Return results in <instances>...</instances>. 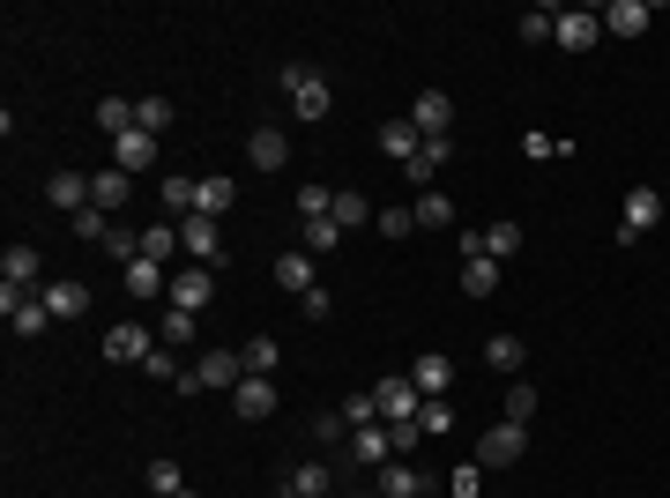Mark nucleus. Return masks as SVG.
I'll list each match as a JSON object with an SVG mask.
<instances>
[{
    "label": "nucleus",
    "instance_id": "nucleus-1",
    "mask_svg": "<svg viewBox=\"0 0 670 498\" xmlns=\"http://www.w3.org/2000/svg\"><path fill=\"white\" fill-rule=\"evenodd\" d=\"M529 454V424H484V439H477V469H514V461Z\"/></svg>",
    "mask_w": 670,
    "mask_h": 498
},
{
    "label": "nucleus",
    "instance_id": "nucleus-2",
    "mask_svg": "<svg viewBox=\"0 0 670 498\" xmlns=\"http://www.w3.org/2000/svg\"><path fill=\"white\" fill-rule=\"evenodd\" d=\"M210 297H216V276L202 268V260L171 268V291H165V305H171V313H210Z\"/></svg>",
    "mask_w": 670,
    "mask_h": 498
},
{
    "label": "nucleus",
    "instance_id": "nucleus-3",
    "mask_svg": "<svg viewBox=\"0 0 670 498\" xmlns=\"http://www.w3.org/2000/svg\"><path fill=\"white\" fill-rule=\"evenodd\" d=\"M247 365H239V350H202L194 357V373L179 379V394H202V387H239Z\"/></svg>",
    "mask_w": 670,
    "mask_h": 498
},
{
    "label": "nucleus",
    "instance_id": "nucleus-4",
    "mask_svg": "<svg viewBox=\"0 0 670 498\" xmlns=\"http://www.w3.org/2000/svg\"><path fill=\"white\" fill-rule=\"evenodd\" d=\"M656 223H663V194H656V186H633V194H626V216H619V246H641Z\"/></svg>",
    "mask_w": 670,
    "mask_h": 498
},
{
    "label": "nucleus",
    "instance_id": "nucleus-5",
    "mask_svg": "<svg viewBox=\"0 0 670 498\" xmlns=\"http://www.w3.org/2000/svg\"><path fill=\"white\" fill-rule=\"evenodd\" d=\"M284 97H291V112L298 120H328V83H321V75H313V68H284Z\"/></svg>",
    "mask_w": 670,
    "mask_h": 498
},
{
    "label": "nucleus",
    "instance_id": "nucleus-6",
    "mask_svg": "<svg viewBox=\"0 0 670 498\" xmlns=\"http://www.w3.org/2000/svg\"><path fill=\"white\" fill-rule=\"evenodd\" d=\"M373 402H380V424H418V410H424V394L410 387V373L380 379V387H373Z\"/></svg>",
    "mask_w": 670,
    "mask_h": 498
},
{
    "label": "nucleus",
    "instance_id": "nucleus-7",
    "mask_svg": "<svg viewBox=\"0 0 670 498\" xmlns=\"http://www.w3.org/2000/svg\"><path fill=\"white\" fill-rule=\"evenodd\" d=\"M410 126H418L424 142H447V126H455V97H447V89H418V105H410Z\"/></svg>",
    "mask_w": 670,
    "mask_h": 498
},
{
    "label": "nucleus",
    "instance_id": "nucleus-8",
    "mask_svg": "<svg viewBox=\"0 0 670 498\" xmlns=\"http://www.w3.org/2000/svg\"><path fill=\"white\" fill-rule=\"evenodd\" d=\"M179 253L202 260V268H216V260H224V231H216V216H187V223H179Z\"/></svg>",
    "mask_w": 670,
    "mask_h": 498
},
{
    "label": "nucleus",
    "instance_id": "nucleus-9",
    "mask_svg": "<svg viewBox=\"0 0 670 498\" xmlns=\"http://www.w3.org/2000/svg\"><path fill=\"white\" fill-rule=\"evenodd\" d=\"M551 38L566 45V52H596V38H603V15L596 8H559V31Z\"/></svg>",
    "mask_w": 670,
    "mask_h": 498
},
{
    "label": "nucleus",
    "instance_id": "nucleus-10",
    "mask_svg": "<svg viewBox=\"0 0 670 498\" xmlns=\"http://www.w3.org/2000/svg\"><path fill=\"white\" fill-rule=\"evenodd\" d=\"M149 350H157V342H149V328H142V320L105 328V357H112V365H149Z\"/></svg>",
    "mask_w": 670,
    "mask_h": 498
},
{
    "label": "nucleus",
    "instance_id": "nucleus-11",
    "mask_svg": "<svg viewBox=\"0 0 670 498\" xmlns=\"http://www.w3.org/2000/svg\"><path fill=\"white\" fill-rule=\"evenodd\" d=\"M0 313H8V328L23 335V342L52 328V313H45V297H31V291H0Z\"/></svg>",
    "mask_w": 670,
    "mask_h": 498
},
{
    "label": "nucleus",
    "instance_id": "nucleus-12",
    "mask_svg": "<svg viewBox=\"0 0 670 498\" xmlns=\"http://www.w3.org/2000/svg\"><path fill=\"white\" fill-rule=\"evenodd\" d=\"M343 454L350 461H366V469H387V461H395V432H387V424H366V432H350V439H343Z\"/></svg>",
    "mask_w": 670,
    "mask_h": 498
},
{
    "label": "nucleus",
    "instance_id": "nucleus-13",
    "mask_svg": "<svg viewBox=\"0 0 670 498\" xmlns=\"http://www.w3.org/2000/svg\"><path fill=\"white\" fill-rule=\"evenodd\" d=\"M112 171H127V179L157 171V134H142V126H134V134H120V142H112Z\"/></svg>",
    "mask_w": 670,
    "mask_h": 498
},
{
    "label": "nucleus",
    "instance_id": "nucleus-14",
    "mask_svg": "<svg viewBox=\"0 0 670 498\" xmlns=\"http://www.w3.org/2000/svg\"><path fill=\"white\" fill-rule=\"evenodd\" d=\"M247 157H253V171H284L291 165V134H284V126H253Z\"/></svg>",
    "mask_w": 670,
    "mask_h": 498
},
{
    "label": "nucleus",
    "instance_id": "nucleus-15",
    "mask_svg": "<svg viewBox=\"0 0 670 498\" xmlns=\"http://www.w3.org/2000/svg\"><path fill=\"white\" fill-rule=\"evenodd\" d=\"M45 202L60 208V216H83L89 208V171H52V179H45Z\"/></svg>",
    "mask_w": 670,
    "mask_h": 498
},
{
    "label": "nucleus",
    "instance_id": "nucleus-16",
    "mask_svg": "<svg viewBox=\"0 0 670 498\" xmlns=\"http://www.w3.org/2000/svg\"><path fill=\"white\" fill-rule=\"evenodd\" d=\"M410 387H418L424 402H440V394L455 387V357H440V350H424L418 365H410Z\"/></svg>",
    "mask_w": 670,
    "mask_h": 498
},
{
    "label": "nucleus",
    "instance_id": "nucleus-17",
    "mask_svg": "<svg viewBox=\"0 0 670 498\" xmlns=\"http://www.w3.org/2000/svg\"><path fill=\"white\" fill-rule=\"evenodd\" d=\"M38 276H45L38 246H8V253H0V291H31Z\"/></svg>",
    "mask_w": 670,
    "mask_h": 498
},
{
    "label": "nucleus",
    "instance_id": "nucleus-18",
    "mask_svg": "<svg viewBox=\"0 0 670 498\" xmlns=\"http://www.w3.org/2000/svg\"><path fill=\"white\" fill-rule=\"evenodd\" d=\"M231 410L247 416V424L276 416V379H239V387H231Z\"/></svg>",
    "mask_w": 670,
    "mask_h": 498
},
{
    "label": "nucleus",
    "instance_id": "nucleus-19",
    "mask_svg": "<svg viewBox=\"0 0 670 498\" xmlns=\"http://www.w3.org/2000/svg\"><path fill=\"white\" fill-rule=\"evenodd\" d=\"M648 23H656L648 0H611V8H603V31H611V38H641Z\"/></svg>",
    "mask_w": 670,
    "mask_h": 498
},
{
    "label": "nucleus",
    "instance_id": "nucleus-20",
    "mask_svg": "<svg viewBox=\"0 0 670 498\" xmlns=\"http://www.w3.org/2000/svg\"><path fill=\"white\" fill-rule=\"evenodd\" d=\"M239 365H247V379H268L284 365V342H276V335H247V342H239Z\"/></svg>",
    "mask_w": 670,
    "mask_h": 498
},
{
    "label": "nucleus",
    "instance_id": "nucleus-21",
    "mask_svg": "<svg viewBox=\"0 0 670 498\" xmlns=\"http://www.w3.org/2000/svg\"><path fill=\"white\" fill-rule=\"evenodd\" d=\"M45 313H52V320H83V313H89V291H83V283H75V276H68V283H45Z\"/></svg>",
    "mask_w": 670,
    "mask_h": 498
},
{
    "label": "nucleus",
    "instance_id": "nucleus-22",
    "mask_svg": "<svg viewBox=\"0 0 670 498\" xmlns=\"http://www.w3.org/2000/svg\"><path fill=\"white\" fill-rule=\"evenodd\" d=\"M127 194H134V179H127V171H89V208H105V216H112V208H127Z\"/></svg>",
    "mask_w": 670,
    "mask_h": 498
},
{
    "label": "nucleus",
    "instance_id": "nucleus-23",
    "mask_svg": "<svg viewBox=\"0 0 670 498\" xmlns=\"http://www.w3.org/2000/svg\"><path fill=\"white\" fill-rule=\"evenodd\" d=\"M120 283H127L134 297H165V291H171V268H157V260H127Z\"/></svg>",
    "mask_w": 670,
    "mask_h": 498
},
{
    "label": "nucleus",
    "instance_id": "nucleus-24",
    "mask_svg": "<svg viewBox=\"0 0 670 498\" xmlns=\"http://www.w3.org/2000/svg\"><path fill=\"white\" fill-rule=\"evenodd\" d=\"M410 216H418V231H455V202L440 186H424L418 202H410Z\"/></svg>",
    "mask_w": 670,
    "mask_h": 498
},
{
    "label": "nucleus",
    "instance_id": "nucleus-25",
    "mask_svg": "<svg viewBox=\"0 0 670 498\" xmlns=\"http://www.w3.org/2000/svg\"><path fill=\"white\" fill-rule=\"evenodd\" d=\"M484 365H492V373H522V365H529V342H522V335H484Z\"/></svg>",
    "mask_w": 670,
    "mask_h": 498
},
{
    "label": "nucleus",
    "instance_id": "nucleus-26",
    "mask_svg": "<svg viewBox=\"0 0 670 498\" xmlns=\"http://www.w3.org/2000/svg\"><path fill=\"white\" fill-rule=\"evenodd\" d=\"M343 231H366L373 223V194H358V186H335V208H328Z\"/></svg>",
    "mask_w": 670,
    "mask_h": 498
},
{
    "label": "nucleus",
    "instance_id": "nucleus-27",
    "mask_svg": "<svg viewBox=\"0 0 670 498\" xmlns=\"http://www.w3.org/2000/svg\"><path fill=\"white\" fill-rule=\"evenodd\" d=\"M373 491H387V498H418V491H424V476H418V469H410L403 454H395V461H387V469L373 476Z\"/></svg>",
    "mask_w": 670,
    "mask_h": 498
},
{
    "label": "nucleus",
    "instance_id": "nucleus-28",
    "mask_svg": "<svg viewBox=\"0 0 670 498\" xmlns=\"http://www.w3.org/2000/svg\"><path fill=\"white\" fill-rule=\"evenodd\" d=\"M447 157H455V142H424L418 157H410V165H403V179H410V186H418V194H424V186H432V171L447 165Z\"/></svg>",
    "mask_w": 670,
    "mask_h": 498
},
{
    "label": "nucleus",
    "instance_id": "nucleus-29",
    "mask_svg": "<svg viewBox=\"0 0 670 498\" xmlns=\"http://www.w3.org/2000/svg\"><path fill=\"white\" fill-rule=\"evenodd\" d=\"M380 149H387L395 165H410V157H418V149H424V134H418V126H410V120H387V126H380Z\"/></svg>",
    "mask_w": 670,
    "mask_h": 498
},
{
    "label": "nucleus",
    "instance_id": "nucleus-30",
    "mask_svg": "<svg viewBox=\"0 0 670 498\" xmlns=\"http://www.w3.org/2000/svg\"><path fill=\"white\" fill-rule=\"evenodd\" d=\"M276 283L291 297H306L313 291V253H276Z\"/></svg>",
    "mask_w": 670,
    "mask_h": 498
},
{
    "label": "nucleus",
    "instance_id": "nucleus-31",
    "mask_svg": "<svg viewBox=\"0 0 670 498\" xmlns=\"http://www.w3.org/2000/svg\"><path fill=\"white\" fill-rule=\"evenodd\" d=\"M284 498H328V469H321V461H298L291 476H284Z\"/></svg>",
    "mask_w": 670,
    "mask_h": 498
},
{
    "label": "nucleus",
    "instance_id": "nucleus-32",
    "mask_svg": "<svg viewBox=\"0 0 670 498\" xmlns=\"http://www.w3.org/2000/svg\"><path fill=\"white\" fill-rule=\"evenodd\" d=\"M462 291H469V297H492V291H500V260H492V253L462 260Z\"/></svg>",
    "mask_w": 670,
    "mask_h": 498
},
{
    "label": "nucleus",
    "instance_id": "nucleus-33",
    "mask_svg": "<svg viewBox=\"0 0 670 498\" xmlns=\"http://www.w3.org/2000/svg\"><path fill=\"white\" fill-rule=\"evenodd\" d=\"M231 202H239V179H224V171H210V179H202V202H194V216H224Z\"/></svg>",
    "mask_w": 670,
    "mask_h": 498
},
{
    "label": "nucleus",
    "instance_id": "nucleus-34",
    "mask_svg": "<svg viewBox=\"0 0 670 498\" xmlns=\"http://www.w3.org/2000/svg\"><path fill=\"white\" fill-rule=\"evenodd\" d=\"M171 120H179V105H171V97H134V126H142V134H165Z\"/></svg>",
    "mask_w": 670,
    "mask_h": 498
},
{
    "label": "nucleus",
    "instance_id": "nucleus-35",
    "mask_svg": "<svg viewBox=\"0 0 670 498\" xmlns=\"http://www.w3.org/2000/svg\"><path fill=\"white\" fill-rule=\"evenodd\" d=\"M97 126L120 142V134H134V97H97Z\"/></svg>",
    "mask_w": 670,
    "mask_h": 498
},
{
    "label": "nucleus",
    "instance_id": "nucleus-36",
    "mask_svg": "<svg viewBox=\"0 0 670 498\" xmlns=\"http://www.w3.org/2000/svg\"><path fill=\"white\" fill-rule=\"evenodd\" d=\"M142 260H157V268L179 260V223H149V231H142Z\"/></svg>",
    "mask_w": 670,
    "mask_h": 498
},
{
    "label": "nucleus",
    "instance_id": "nucleus-37",
    "mask_svg": "<svg viewBox=\"0 0 670 498\" xmlns=\"http://www.w3.org/2000/svg\"><path fill=\"white\" fill-rule=\"evenodd\" d=\"M522 239H529V231H522L514 216H500V223L484 231V253H492V260H506V253H522Z\"/></svg>",
    "mask_w": 670,
    "mask_h": 498
},
{
    "label": "nucleus",
    "instance_id": "nucleus-38",
    "mask_svg": "<svg viewBox=\"0 0 670 498\" xmlns=\"http://www.w3.org/2000/svg\"><path fill=\"white\" fill-rule=\"evenodd\" d=\"M343 239H350V231H343L335 216H306V246H313V253H335Z\"/></svg>",
    "mask_w": 670,
    "mask_h": 498
},
{
    "label": "nucleus",
    "instance_id": "nucleus-39",
    "mask_svg": "<svg viewBox=\"0 0 670 498\" xmlns=\"http://www.w3.org/2000/svg\"><path fill=\"white\" fill-rule=\"evenodd\" d=\"M142 476H149V491H157V498L187 491V476H179V461H171V454H157V461H149V469H142Z\"/></svg>",
    "mask_w": 670,
    "mask_h": 498
},
{
    "label": "nucleus",
    "instance_id": "nucleus-40",
    "mask_svg": "<svg viewBox=\"0 0 670 498\" xmlns=\"http://www.w3.org/2000/svg\"><path fill=\"white\" fill-rule=\"evenodd\" d=\"M537 416V387L529 379H506V424H529Z\"/></svg>",
    "mask_w": 670,
    "mask_h": 498
},
{
    "label": "nucleus",
    "instance_id": "nucleus-41",
    "mask_svg": "<svg viewBox=\"0 0 670 498\" xmlns=\"http://www.w3.org/2000/svg\"><path fill=\"white\" fill-rule=\"evenodd\" d=\"M551 31H559V15H551V8H529V15L514 23V38H522V45H545Z\"/></svg>",
    "mask_w": 670,
    "mask_h": 498
},
{
    "label": "nucleus",
    "instance_id": "nucleus-42",
    "mask_svg": "<svg viewBox=\"0 0 670 498\" xmlns=\"http://www.w3.org/2000/svg\"><path fill=\"white\" fill-rule=\"evenodd\" d=\"M157 335H165V350H187V342H194V313H171V305H165Z\"/></svg>",
    "mask_w": 670,
    "mask_h": 498
},
{
    "label": "nucleus",
    "instance_id": "nucleus-43",
    "mask_svg": "<svg viewBox=\"0 0 670 498\" xmlns=\"http://www.w3.org/2000/svg\"><path fill=\"white\" fill-rule=\"evenodd\" d=\"M418 424H424V439H447V432H455V410H447V394H440V402H424Z\"/></svg>",
    "mask_w": 670,
    "mask_h": 498
},
{
    "label": "nucleus",
    "instance_id": "nucleus-44",
    "mask_svg": "<svg viewBox=\"0 0 670 498\" xmlns=\"http://www.w3.org/2000/svg\"><path fill=\"white\" fill-rule=\"evenodd\" d=\"M343 424H350V432L380 424V402H373V394H343Z\"/></svg>",
    "mask_w": 670,
    "mask_h": 498
},
{
    "label": "nucleus",
    "instance_id": "nucleus-45",
    "mask_svg": "<svg viewBox=\"0 0 670 498\" xmlns=\"http://www.w3.org/2000/svg\"><path fill=\"white\" fill-rule=\"evenodd\" d=\"M373 223H380V239H410V231H418V216H410V208H380Z\"/></svg>",
    "mask_w": 670,
    "mask_h": 498
},
{
    "label": "nucleus",
    "instance_id": "nucleus-46",
    "mask_svg": "<svg viewBox=\"0 0 670 498\" xmlns=\"http://www.w3.org/2000/svg\"><path fill=\"white\" fill-rule=\"evenodd\" d=\"M142 373H149V379H171V387H179V379H187V373H179V350H165V342H157V350H149V365H142Z\"/></svg>",
    "mask_w": 670,
    "mask_h": 498
},
{
    "label": "nucleus",
    "instance_id": "nucleus-47",
    "mask_svg": "<svg viewBox=\"0 0 670 498\" xmlns=\"http://www.w3.org/2000/svg\"><path fill=\"white\" fill-rule=\"evenodd\" d=\"M105 253H112V260H142V239H134V231H120V223H112V231H105Z\"/></svg>",
    "mask_w": 670,
    "mask_h": 498
},
{
    "label": "nucleus",
    "instance_id": "nucleus-48",
    "mask_svg": "<svg viewBox=\"0 0 670 498\" xmlns=\"http://www.w3.org/2000/svg\"><path fill=\"white\" fill-rule=\"evenodd\" d=\"M447 491H455V498H477V491H484V469H477V461H462L455 476H447Z\"/></svg>",
    "mask_w": 670,
    "mask_h": 498
},
{
    "label": "nucleus",
    "instance_id": "nucleus-49",
    "mask_svg": "<svg viewBox=\"0 0 670 498\" xmlns=\"http://www.w3.org/2000/svg\"><path fill=\"white\" fill-rule=\"evenodd\" d=\"M335 208V186H298V216H328Z\"/></svg>",
    "mask_w": 670,
    "mask_h": 498
},
{
    "label": "nucleus",
    "instance_id": "nucleus-50",
    "mask_svg": "<svg viewBox=\"0 0 670 498\" xmlns=\"http://www.w3.org/2000/svg\"><path fill=\"white\" fill-rule=\"evenodd\" d=\"M105 231H112L105 208H83V216H75V239H97V246H105Z\"/></svg>",
    "mask_w": 670,
    "mask_h": 498
},
{
    "label": "nucleus",
    "instance_id": "nucleus-51",
    "mask_svg": "<svg viewBox=\"0 0 670 498\" xmlns=\"http://www.w3.org/2000/svg\"><path fill=\"white\" fill-rule=\"evenodd\" d=\"M298 313H306V320H328V313H335V297H328V291H321V283H313V291L298 297Z\"/></svg>",
    "mask_w": 670,
    "mask_h": 498
},
{
    "label": "nucleus",
    "instance_id": "nucleus-52",
    "mask_svg": "<svg viewBox=\"0 0 670 498\" xmlns=\"http://www.w3.org/2000/svg\"><path fill=\"white\" fill-rule=\"evenodd\" d=\"M551 149H566V142H551V134H522V157H529V165H545Z\"/></svg>",
    "mask_w": 670,
    "mask_h": 498
},
{
    "label": "nucleus",
    "instance_id": "nucleus-53",
    "mask_svg": "<svg viewBox=\"0 0 670 498\" xmlns=\"http://www.w3.org/2000/svg\"><path fill=\"white\" fill-rule=\"evenodd\" d=\"M313 439H350V424H343V410H328V416H313Z\"/></svg>",
    "mask_w": 670,
    "mask_h": 498
},
{
    "label": "nucleus",
    "instance_id": "nucleus-54",
    "mask_svg": "<svg viewBox=\"0 0 670 498\" xmlns=\"http://www.w3.org/2000/svg\"><path fill=\"white\" fill-rule=\"evenodd\" d=\"M171 498H194V484H187V491H171Z\"/></svg>",
    "mask_w": 670,
    "mask_h": 498
},
{
    "label": "nucleus",
    "instance_id": "nucleus-55",
    "mask_svg": "<svg viewBox=\"0 0 670 498\" xmlns=\"http://www.w3.org/2000/svg\"><path fill=\"white\" fill-rule=\"evenodd\" d=\"M418 498H440V491H432V484H424V491H418Z\"/></svg>",
    "mask_w": 670,
    "mask_h": 498
},
{
    "label": "nucleus",
    "instance_id": "nucleus-56",
    "mask_svg": "<svg viewBox=\"0 0 670 498\" xmlns=\"http://www.w3.org/2000/svg\"><path fill=\"white\" fill-rule=\"evenodd\" d=\"M373 498H387V491H373Z\"/></svg>",
    "mask_w": 670,
    "mask_h": 498
}]
</instances>
